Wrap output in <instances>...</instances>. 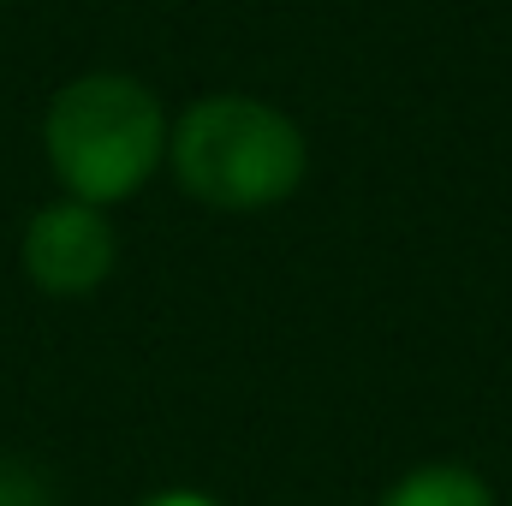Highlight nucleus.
I'll return each mask as SVG.
<instances>
[{
  "mask_svg": "<svg viewBox=\"0 0 512 506\" xmlns=\"http://www.w3.org/2000/svg\"><path fill=\"white\" fill-rule=\"evenodd\" d=\"M114 262H120V239H114L108 215L78 197L42 203L24 227V274L54 298L96 292L114 274Z\"/></svg>",
  "mask_w": 512,
  "mask_h": 506,
  "instance_id": "obj_3",
  "label": "nucleus"
},
{
  "mask_svg": "<svg viewBox=\"0 0 512 506\" xmlns=\"http://www.w3.org/2000/svg\"><path fill=\"white\" fill-rule=\"evenodd\" d=\"M137 506H221V501H209L203 489H161V495H149V501H137Z\"/></svg>",
  "mask_w": 512,
  "mask_h": 506,
  "instance_id": "obj_6",
  "label": "nucleus"
},
{
  "mask_svg": "<svg viewBox=\"0 0 512 506\" xmlns=\"http://www.w3.org/2000/svg\"><path fill=\"white\" fill-rule=\"evenodd\" d=\"M167 161L185 197L221 215L274 209L298 191L310 149L304 131L256 96H203L167 131Z\"/></svg>",
  "mask_w": 512,
  "mask_h": 506,
  "instance_id": "obj_1",
  "label": "nucleus"
},
{
  "mask_svg": "<svg viewBox=\"0 0 512 506\" xmlns=\"http://www.w3.org/2000/svg\"><path fill=\"white\" fill-rule=\"evenodd\" d=\"M42 149L54 179L78 203L102 209L149 185V173L167 155V114L155 90L126 72H84L48 102Z\"/></svg>",
  "mask_w": 512,
  "mask_h": 506,
  "instance_id": "obj_2",
  "label": "nucleus"
},
{
  "mask_svg": "<svg viewBox=\"0 0 512 506\" xmlns=\"http://www.w3.org/2000/svg\"><path fill=\"white\" fill-rule=\"evenodd\" d=\"M0 506H42V501H36V489L18 471H0Z\"/></svg>",
  "mask_w": 512,
  "mask_h": 506,
  "instance_id": "obj_5",
  "label": "nucleus"
},
{
  "mask_svg": "<svg viewBox=\"0 0 512 506\" xmlns=\"http://www.w3.org/2000/svg\"><path fill=\"white\" fill-rule=\"evenodd\" d=\"M382 506H495V489L465 465H423L399 477L382 495Z\"/></svg>",
  "mask_w": 512,
  "mask_h": 506,
  "instance_id": "obj_4",
  "label": "nucleus"
}]
</instances>
